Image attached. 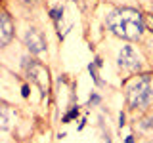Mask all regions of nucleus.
<instances>
[{
  "label": "nucleus",
  "instance_id": "2",
  "mask_svg": "<svg viewBox=\"0 0 153 143\" xmlns=\"http://www.w3.org/2000/svg\"><path fill=\"white\" fill-rule=\"evenodd\" d=\"M153 97V86H151V78L149 76H142L136 82L130 86L128 90V103L130 107L138 109V107H146Z\"/></svg>",
  "mask_w": 153,
  "mask_h": 143
},
{
  "label": "nucleus",
  "instance_id": "15",
  "mask_svg": "<svg viewBox=\"0 0 153 143\" xmlns=\"http://www.w3.org/2000/svg\"><path fill=\"white\" fill-rule=\"evenodd\" d=\"M105 143H111V139H109V137H107V141H105Z\"/></svg>",
  "mask_w": 153,
  "mask_h": 143
},
{
  "label": "nucleus",
  "instance_id": "5",
  "mask_svg": "<svg viewBox=\"0 0 153 143\" xmlns=\"http://www.w3.org/2000/svg\"><path fill=\"white\" fill-rule=\"evenodd\" d=\"M25 44L29 48L31 54H42L46 52V40H44V35L36 29H29L27 35H25Z\"/></svg>",
  "mask_w": 153,
  "mask_h": 143
},
{
  "label": "nucleus",
  "instance_id": "1",
  "mask_svg": "<svg viewBox=\"0 0 153 143\" xmlns=\"http://www.w3.org/2000/svg\"><path fill=\"white\" fill-rule=\"evenodd\" d=\"M107 27L113 31V35L124 38V40H138L143 32V17L138 10L123 8L115 10L105 19Z\"/></svg>",
  "mask_w": 153,
  "mask_h": 143
},
{
  "label": "nucleus",
  "instance_id": "10",
  "mask_svg": "<svg viewBox=\"0 0 153 143\" xmlns=\"http://www.w3.org/2000/svg\"><path fill=\"white\" fill-rule=\"evenodd\" d=\"M98 101H100L98 95H92V97H90V103H98Z\"/></svg>",
  "mask_w": 153,
  "mask_h": 143
},
{
  "label": "nucleus",
  "instance_id": "16",
  "mask_svg": "<svg viewBox=\"0 0 153 143\" xmlns=\"http://www.w3.org/2000/svg\"><path fill=\"white\" fill-rule=\"evenodd\" d=\"M146 143H153V139H149V141H146Z\"/></svg>",
  "mask_w": 153,
  "mask_h": 143
},
{
  "label": "nucleus",
  "instance_id": "3",
  "mask_svg": "<svg viewBox=\"0 0 153 143\" xmlns=\"http://www.w3.org/2000/svg\"><path fill=\"white\" fill-rule=\"evenodd\" d=\"M117 65L121 67V69H124V71H138L142 67L140 57H138V54L132 50V46H123V50L119 52Z\"/></svg>",
  "mask_w": 153,
  "mask_h": 143
},
{
  "label": "nucleus",
  "instance_id": "7",
  "mask_svg": "<svg viewBox=\"0 0 153 143\" xmlns=\"http://www.w3.org/2000/svg\"><path fill=\"white\" fill-rule=\"evenodd\" d=\"M8 128H10V116L6 111H0V130L6 132Z\"/></svg>",
  "mask_w": 153,
  "mask_h": 143
},
{
  "label": "nucleus",
  "instance_id": "14",
  "mask_svg": "<svg viewBox=\"0 0 153 143\" xmlns=\"http://www.w3.org/2000/svg\"><path fill=\"white\" fill-rule=\"evenodd\" d=\"M126 143H134V139L132 137H126Z\"/></svg>",
  "mask_w": 153,
  "mask_h": 143
},
{
  "label": "nucleus",
  "instance_id": "9",
  "mask_svg": "<svg viewBox=\"0 0 153 143\" xmlns=\"http://www.w3.org/2000/svg\"><path fill=\"white\" fill-rule=\"evenodd\" d=\"M61 13H63V10H52V17L54 19H59Z\"/></svg>",
  "mask_w": 153,
  "mask_h": 143
},
{
  "label": "nucleus",
  "instance_id": "11",
  "mask_svg": "<svg viewBox=\"0 0 153 143\" xmlns=\"http://www.w3.org/2000/svg\"><path fill=\"white\" fill-rule=\"evenodd\" d=\"M119 124H121V126H124V114L121 113V116H119Z\"/></svg>",
  "mask_w": 153,
  "mask_h": 143
},
{
  "label": "nucleus",
  "instance_id": "6",
  "mask_svg": "<svg viewBox=\"0 0 153 143\" xmlns=\"http://www.w3.org/2000/svg\"><path fill=\"white\" fill-rule=\"evenodd\" d=\"M13 38V23L10 15L6 13H0V48L6 46L10 40Z\"/></svg>",
  "mask_w": 153,
  "mask_h": 143
},
{
  "label": "nucleus",
  "instance_id": "12",
  "mask_svg": "<svg viewBox=\"0 0 153 143\" xmlns=\"http://www.w3.org/2000/svg\"><path fill=\"white\" fill-rule=\"evenodd\" d=\"M23 95H25V97L29 95V88H27V86H23Z\"/></svg>",
  "mask_w": 153,
  "mask_h": 143
},
{
  "label": "nucleus",
  "instance_id": "13",
  "mask_svg": "<svg viewBox=\"0 0 153 143\" xmlns=\"http://www.w3.org/2000/svg\"><path fill=\"white\" fill-rule=\"evenodd\" d=\"M23 2H25V4H35L36 0H23Z\"/></svg>",
  "mask_w": 153,
  "mask_h": 143
},
{
  "label": "nucleus",
  "instance_id": "8",
  "mask_svg": "<svg viewBox=\"0 0 153 143\" xmlns=\"http://www.w3.org/2000/svg\"><path fill=\"white\" fill-rule=\"evenodd\" d=\"M76 114H79V111H76V109H73L71 113H67L65 116H63V122H69L71 118H75V116H76Z\"/></svg>",
  "mask_w": 153,
  "mask_h": 143
},
{
  "label": "nucleus",
  "instance_id": "4",
  "mask_svg": "<svg viewBox=\"0 0 153 143\" xmlns=\"http://www.w3.org/2000/svg\"><path fill=\"white\" fill-rule=\"evenodd\" d=\"M27 73L36 82V86L40 88V92L46 95V92H48V71L38 63V61H31V63H27Z\"/></svg>",
  "mask_w": 153,
  "mask_h": 143
}]
</instances>
